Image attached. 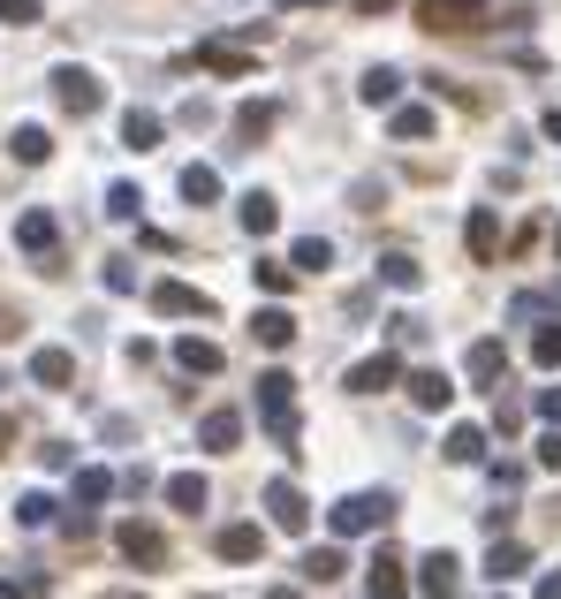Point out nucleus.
Here are the masks:
<instances>
[{
    "label": "nucleus",
    "instance_id": "5701e85b",
    "mask_svg": "<svg viewBox=\"0 0 561 599\" xmlns=\"http://www.w3.org/2000/svg\"><path fill=\"white\" fill-rule=\"evenodd\" d=\"M380 281L410 297V289H425V266H418V259H410V251H387V259H380Z\"/></svg>",
    "mask_w": 561,
    "mask_h": 599
},
{
    "label": "nucleus",
    "instance_id": "6e6552de",
    "mask_svg": "<svg viewBox=\"0 0 561 599\" xmlns=\"http://www.w3.org/2000/svg\"><path fill=\"white\" fill-rule=\"evenodd\" d=\"M455 585H463V562H455L447 547H432V554L418 562V592L425 599H455Z\"/></svg>",
    "mask_w": 561,
    "mask_h": 599
},
{
    "label": "nucleus",
    "instance_id": "c9c22d12",
    "mask_svg": "<svg viewBox=\"0 0 561 599\" xmlns=\"http://www.w3.org/2000/svg\"><path fill=\"white\" fill-rule=\"evenodd\" d=\"M532 364H539V372H561V326H539V334H532Z\"/></svg>",
    "mask_w": 561,
    "mask_h": 599
},
{
    "label": "nucleus",
    "instance_id": "09e8293b",
    "mask_svg": "<svg viewBox=\"0 0 561 599\" xmlns=\"http://www.w3.org/2000/svg\"><path fill=\"white\" fill-rule=\"evenodd\" d=\"M266 599H303V592H288V585H274V592H266Z\"/></svg>",
    "mask_w": 561,
    "mask_h": 599
},
{
    "label": "nucleus",
    "instance_id": "dca6fc26",
    "mask_svg": "<svg viewBox=\"0 0 561 599\" xmlns=\"http://www.w3.org/2000/svg\"><path fill=\"white\" fill-rule=\"evenodd\" d=\"M213 547H220V562H259V554H266V531H259V524H228Z\"/></svg>",
    "mask_w": 561,
    "mask_h": 599
},
{
    "label": "nucleus",
    "instance_id": "f8f14e48",
    "mask_svg": "<svg viewBox=\"0 0 561 599\" xmlns=\"http://www.w3.org/2000/svg\"><path fill=\"white\" fill-rule=\"evenodd\" d=\"M403 380V364H395V349H380V357H365L357 372H349V395H380V387H395Z\"/></svg>",
    "mask_w": 561,
    "mask_h": 599
},
{
    "label": "nucleus",
    "instance_id": "a211bd4d",
    "mask_svg": "<svg viewBox=\"0 0 561 599\" xmlns=\"http://www.w3.org/2000/svg\"><path fill=\"white\" fill-rule=\"evenodd\" d=\"M31 380H38V387H69V380H76V357H69V349H31Z\"/></svg>",
    "mask_w": 561,
    "mask_h": 599
},
{
    "label": "nucleus",
    "instance_id": "423d86ee",
    "mask_svg": "<svg viewBox=\"0 0 561 599\" xmlns=\"http://www.w3.org/2000/svg\"><path fill=\"white\" fill-rule=\"evenodd\" d=\"M152 311H159V319H205L213 297L190 289V281H152Z\"/></svg>",
    "mask_w": 561,
    "mask_h": 599
},
{
    "label": "nucleus",
    "instance_id": "1a4fd4ad",
    "mask_svg": "<svg viewBox=\"0 0 561 599\" xmlns=\"http://www.w3.org/2000/svg\"><path fill=\"white\" fill-rule=\"evenodd\" d=\"M15 243H23L31 259H53V243H61V220H53L46 205H31V213L15 220Z\"/></svg>",
    "mask_w": 561,
    "mask_h": 599
},
{
    "label": "nucleus",
    "instance_id": "0eeeda50",
    "mask_svg": "<svg viewBox=\"0 0 561 599\" xmlns=\"http://www.w3.org/2000/svg\"><path fill=\"white\" fill-rule=\"evenodd\" d=\"M425 31H478L486 23V0H418Z\"/></svg>",
    "mask_w": 561,
    "mask_h": 599
},
{
    "label": "nucleus",
    "instance_id": "4be33fe9",
    "mask_svg": "<svg viewBox=\"0 0 561 599\" xmlns=\"http://www.w3.org/2000/svg\"><path fill=\"white\" fill-rule=\"evenodd\" d=\"M159 130H167V122H159L152 107H130V115H122V145H130V152H152V145H159Z\"/></svg>",
    "mask_w": 561,
    "mask_h": 599
},
{
    "label": "nucleus",
    "instance_id": "39448f33",
    "mask_svg": "<svg viewBox=\"0 0 561 599\" xmlns=\"http://www.w3.org/2000/svg\"><path fill=\"white\" fill-rule=\"evenodd\" d=\"M115 547L138 562V570H159L167 562V539H159V524H144V516H130V524H115Z\"/></svg>",
    "mask_w": 561,
    "mask_h": 599
},
{
    "label": "nucleus",
    "instance_id": "412c9836",
    "mask_svg": "<svg viewBox=\"0 0 561 599\" xmlns=\"http://www.w3.org/2000/svg\"><path fill=\"white\" fill-rule=\"evenodd\" d=\"M410 403H418V410H447V403H455V380H447V372H410Z\"/></svg>",
    "mask_w": 561,
    "mask_h": 599
},
{
    "label": "nucleus",
    "instance_id": "f704fd0d",
    "mask_svg": "<svg viewBox=\"0 0 561 599\" xmlns=\"http://www.w3.org/2000/svg\"><path fill=\"white\" fill-rule=\"evenodd\" d=\"M547 311H561V289H524L509 303V319H547Z\"/></svg>",
    "mask_w": 561,
    "mask_h": 599
},
{
    "label": "nucleus",
    "instance_id": "79ce46f5",
    "mask_svg": "<svg viewBox=\"0 0 561 599\" xmlns=\"http://www.w3.org/2000/svg\"><path fill=\"white\" fill-rule=\"evenodd\" d=\"M532 410H539L547 426H561V387H539V403H532Z\"/></svg>",
    "mask_w": 561,
    "mask_h": 599
},
{
    "label": "nucleus",
    "instance_id": "aec40b11",
    "mask_svg": "<svg viewBox=\"0 0 561 599\" xmlns=\"http://www.w3.org/2000/svg\"><path fill=\"white\" fill-rule=\"evenodd\" d=\"M236 220H243V236H274V228H280V205L266 197V190H251V197L236 205Z\"/></svg>",
    "mask_w": 561,
    "mask_h": 599
},
{
    "label": "nucleus",
    "instance_id": "72a5a7b5",
    "mask_svg": "<svg viewBox=\"0 0 561 599\" xmlns=\"http://www.w3.org/2000/svg\"><path fill=\"white\" fill-rule=\"evenodd\" d=\"M182 197H190V205H213V197H220V175H213V167H182Z\"/></svg>",
    "mask_w": 561,
    "mask_h": 599
},
{
    "label": "nucleus",
    "instance_id": "393cba45",
    "mask_svg": "<svg viewBox=\"0 0 561 599\" xmlns=\"http://www.w3.org/2000/svg\"><path fill=\"white\" fill-rule=\"evenodd\" d=\"M274 122H280V107H274V99H251V107L236 115V137H243V145H259V137H266Z\"/></svg>",
    "mask_w": 561,
    "mask_h": 599
},
{
    "label": "nucleus",
    "instance_id": "bb28decb",
    "mask_svg": "<svg viewBox=\"0 0 561 599\" xmlns=\"http://www.w3.org/2000/svg\"><path fill=\"white\" fill-rule=\"evenodd\" d=\"M357 99H365V107H395V99H403V76H395V69H372V76L357 84Z\"/></svg>",
    "mask_w": 561,
    "mask_h": 599
},
{
    "label": "nucleus",
    "instance_id": "a18cd8bd",
    "mask_svg": "<svg viewBox=\"0 0 561 599\" xmlns=\"http://www.w3.org/2000/svg\"><path fill=\"white\" fill-rule=\"evenodd\" d=\"M8 441H15V418H0V455H8Z\"/></svg>",
    "mask_w": 561,
    "mask_h": 599
},
{
    "label": "nucleus",
    "instance_id": "de8ad7c7",
    "mask_svg": "<svg viewBox=\"0 0 561 599\" xmlns=\"http://www.w3.org/2000/svg\"><path fill=\"white\" fill-rule=\"evenodd\" d=\"M274 8H326V0H274Z\"/></svg>",
    "mask_w": 561,
    "mask_h": 599
},
{
    "label": "nucleus",
    "instance_id": "2f4dec72",
    "mask_svg": "<svg viewBox=\"0 0 561 599\" xmlns=\"http://www.w3.org/2000/svg\"><path fill=\"white\" fill-rule=\"evenodd\" d=\"M432 130H440L432 107H395V137H403V145H418V137H432Z\"/></svg>",
    "mask_w": 561,
    "mask_h": 599
},
{
    "label": "nucleus",
    "instance_id": "c85d7f7f",
    "mask_svg": "<svg viewBox=\"0 0 561 599\" xmlns=\"http://www.w3.org/2000/svg\"><path fill=\"white\" fill-rule=\"evenodd\" d=\"M167 501H175L182 516H198V508H205V478H198V470H175V478H167Z\"/></svg>",
    "mask_w": 561,
    "mask_h": 599
},
{
    "label": "nucleus",
    "instance_id": "c756f323",
    "mask_svg": "<svg viewBox=\"0 0 561 599\" xmlns=\"http://www.w3.org/2000/svg\"><path fill=\"white\" fill-rule=\"evenodd\" d=\"M53 516H61V501H53V493H23V501H15V524H23V531H46Z\"/></svg>",
    "mask_w": 561,
    "mask_h": 599
},
{
    "label": "nucleus",
    "instance_id": "cd10ccee",
    "mask_svg": "<svg viewBox=\"0 0 561 599\" xmlns=\"http://www.w3.org/2000/svg\"><path fill=\"white\" fill-rule=\"evenodd\" d=\"M288 266H296V274H326V266H334V243H326V236H303V243L288 251Z\"/></svg>",
    "mask_w": 561,
    "mask_h": 599
},
{
    "label": "nucleus",
    "instance_id": "4c0bfd02",
    "mask_svg": "<svg viewBox=\"0 0 561 599\" xmlns=\"http://www.w3.org/2000/svg\"><path fill=\"white\" fill-rule=\"evenodd\" d=\"M138 213H144L138 182H115V190H107V220H138Z\"/></svg>",
    "mask_w": 561,
    "mask_h": 599
},
{
    "label": "nucleus",
    "instance_id": "2eb2a0df",
    "mask_svg": "<svg viewBox=\"0 0 561 599\" xmlns=\"http://www.w3.org/2000/svg\"><path fill=\"white\" fill-rule=\"evenodd\" d=\"M463 372H470L478 387H493V380L509 372V349H501V342H470V349H463Z\"/></svg>",
    "mask_w": 561,
    "mask_h": 599
},
{
    "label": "nucleus",
    "instance_id": "3c124183",
    "mask_svg": "<svg viewBox=\"0 0 561 599\" xmlns=\"http://www.w3.org/2000/svg\"><path fill=\"white\" fill-rule=\"evenodd\" d=\"M493 599H509V592H493Z\"/></svg>",
    "mask_w": 561,
    "mask_h": 599
},
{
    "label": "nucleus",
    "instance_id": "4468645a",
    "mask_svg": "<svg viewBox=\"0 0 561 599\" xmlns=\"http://www.w3.org/2000/svg\"><path fill=\"white\" fill-rule=\"evenodd\" d=\"M198 69H213V76H251V53L228 46V38H205V46H198Z\"/></svg>",
    "mask_w": 561,
    "mask_h": 599
},
{
    "label": "nucleus",
    "instance_id": "58836bf2",
    "mask_svg": "<svg viewBox=\"0 0 561 599\" xmlns=\"http://www.w3.org/2000/svg\"><path fill=\"white\" fill-rule=\"evenodd\" d=\"M288 281H296V266H274V259H259V289H266V297H288Z\"/></svg>",
    "mask_w": 561,
    "mask_h": 599
},
{
    "label": "nucleus",
    "instance_id": "9d476101",
    "mask_svg": "<svg viewBox=\"0 0 561 599\" xmlns=\"http://www.w3.org/2000/svg\"><path fill=\"white\" fill-rule=\"evenodd\" d=\"M365 592H372V599H410V570H403V554H372Z\"/></svg>",
    "mask_w": 561,
    "mask_h": 599
},
{
    "label": "nucleus",
    "instance_id": "e433bc0d",
    "mask_svg": "<svg viewBox=\"0 0 561 599\" xmlns=\"http://www.w3.org/2000/svg\"><path fill=\"white\" fill-rule=\"evenodd\" d=\"M107 493H115V470H76V501L84 508H99Z\"/></svg>",
    "mask_w": 561,
    "mask_h": 599
},
{
    "label": "nucleus",
    "instance_id": "20e7f679",
    "mask_svg": "<svg viewBox=\"0 0 561 599\" xmlns=\"http://www.w3.org/2000/svg\"><path fill=\"white\" fill-rule=\"evenodd\" d=\"M266 516H274V531H288V539H303V531H311V501H303L288 478L266 486Z\"/></svg>",
    "mask_w": 561,
    "mask_h": 599
},
{
    "label": "nucleus",
    "instance_id": "8fccbe9b",
    "mask_svg": "<svg viewBox=\"0 0 561 599\" xmlns=\"http://www.w3.org/2000/svg\"><path fill=\"white\" fill-rule=\"evenodd\" d=\"M107 599H138V592H107Z\"/></svg>",
    "mask_w": 561,
    "mask_h": 599
},
{
    "label": "nucleus",
    "instance_id": "c03bdc74",
    "mask_svg": "<svg viewBox=\"0 0 561 599\" xmlns=\"http://www.w3.org/2000/svg\"><path fill=\"white\" fill-rule=\"evenodd\" d=\"M539 599H561V570H547V577H539Z\"/></svg>",
    "mask_w": 561,
    "mask_h": 599
},
{
    "label": "nucleus",
    "instance_id": "f03ea898",
    "mask_svg": "<svg viewBox=\"0 0 561 599\" xmlns=\"http://www.w3.org/2000/svg\"><path fill=\"white\" fill-rule=\"evenodd\" d=\"M259 418H266V433H274L280 448H296V380L288 372L259 380Z\"/></svg>",
    "mask_w": 561,
    "mask_h": 599
},
{
    "label": "nucleus",
    "instance_id": "f257e3e1",
    "mask_svg": "<svg viewBox=\"0 0 561 599\" xmlns=\"http://www.w3.org/2000/svg\"><path fill=\"white\" fill-rule=\"evenodd\" d=\"M326 524H334V539H365V531H387V524H395V493H342V501L326 508Z\"/></svg>",
    "mask_w": 561,
    "mask_h": 599
},
{
    "label": "nucleus",
    "instance_id": "a878e982",
    "mask_svg": "<svg viewBox=\"0 0 561 599\" xmlns=\"http://www.w3.org/2000/svg\"><path fill=\"white\" fill-rule=\"evenodd\" d=\"M440 455H447V463H486V426H455Z\"/></svg>",
    "mask_w": 561,
    "mask_h": 599
},
{
    "label": "nucleus",
    "instance_id": "ea45409f",
    "mask_svg": "<svg viewBox=\"0 0 561 599\" xmlns=\"http://www.w3.org/2000/svg\"><path fill=\"white\" fill-rule=\"evenodd\" d=\"M107 289L130 297V289H138V266H130V259H107Z\"/></svg>",
    "mask_w": 561,
    "mask_h": 599
},
{
    "label": "nucleus",
    "instance_id": "37998d69",
    "mask_svg": "<svg viewBox=\"0 0 561 599\" xmlns=\"http://www.w3.org/2000/svg\"><path fill=\"white\" fill-rule=\"evenodd\" d=\"M539 463H547V470H561V426L547 433V441H539Z\"/></svg>",
    "mask_w": 561,
    "mask_h": 599
},
{
    "label": "nucleus",
    "instance_id": "6ab92c4d",
    "mask_svg": "<svg viewBox=\"0 0 561 599\" xmlns=\"http://www.w3.org/2000/svg\"><path fill=\"white\" fill-rule=\"evenodd\" d=\"M524 562H532V554H524V539H501V531H493V554H486V577H493V585H509V577H524Z\"/></svg>",
    "mask_w": 561,
    "mask_h": 599
},
{
    "label": "nucleus",
    "instance_id": "473e14b6",
    "mask_svg": "<svg viewBox=\"0 0 561 599\" xmlns=\"http://www.w3.org/2000/svg\"><path fill=\"white\" fill-rule=\"evenodd\" d=\"M8 152H15V159H23V167H38V159H46V152H53V137H46V130H38V122H23V130H15V137H8Z\"/></svg>",
    "mask_w": 561,
    "mask_h": 599
},
{
    "label": "nucleus",
    "instance_id": "a19ab883",
    "mask_svg": "<svg viewBox=\"0 0 561 599\" xmlns=\"http://www.w3.org/2000/svg\"><path fill=\"white\" fill-rule=\"evenodd\" d=\"M38 15H46L38 0H0V23H15V31H23V23H38Z\"/></svg>",
    "mask_w": 561,
    "mask_h": 599
},
{
    "label": "nucleus",
    "instance_id": "603ef678",
    "mask_svg": "<svg viewBox=\"0 0 561 599\" xmlns=\"http://www.w3.org/2000/svg\"><path fill=\"white\" fill-rule=\"evenodd\" d=\"M554 251H561V236H554Z\"/></svg>",
    "mask_w": 561,
    "mask_h": 599
},
{
    "label": "nucleus",
    "instance_id": "b1692460",
    "mask_svg": "<svg viewBox=\"0 0 561 599\" xmlns=\"http://www.w3.org/2000/svg\"><path fill=\"white\" fill-rule=\"evenodd\" d=\"M251 334H259V342H266V349H288V342H296V319H288V311H280V303H266V311H259V319H251Z\"/></svg>",
    "mask_w": 561,
    "mask_h": 599
},
{
    "label": "nucleus",
    "instance_id": "f3484780",
    "mask_svg": "<svg viewBox=\"0 0 561 599\" xmlns=\"http://www.w3.org/2000/svg\"><path fill=\"white\" fill-rule=\"evenodd\" d=\"M463 243H470V259H478V266H486V259L501 251V220H493V205H478V213H470V228H463Z\"/></svg>",
    "mask_w": 561,
    "mask_h": 599
},
{
    "label": "nucleus",
    "instance_id": "49530a36",
    "mask_svg": "<svg viewBox=\"0 0 561 599\" xmlns=\"http://www.w3.org/2000/svg\"><path fill=\"white\" fill-rule=\"evenodd\" d=\"M547 137H554V145H561V107H554V115H547Z\"/></svg>",
    "mask_w": 561,
    "mask_h": 599
},
{
    "label": "nucleus",
    "instance_id": "7ed1b4c3",
    "mask_svg": "<svg viewBox=\"0 0 561 599\" xmlns=\"http://www.w3.org/2000/svg\"><path fill=\"white\" fill-rule=\"evenodd\" d=\"M53 99H61V115H76V122H84V115H99V99H107V92H99V76H92V69L61 61V69H53Z\"/></svg>",
    "mask_w": 561,
    "mask_h": 599
},
{
    "label": "nucleus",
    "instance_id": "9b49d317",
    "mask_svg": "<svg viewBox=\"0 0 561 599\" xmlns=\"http://www.w3.org/2000/svg\"><path fill=\"white\" fill-rule=\"evenodd\" d=\"M175 364H182L190 380H213L228 357H220V342H205V334H182V342H175Z\"/></svg>",
    "mask_w": 561,
    "mask_h": 599
},
{
    "label": "nucleus",
    "instance_id": "7c9ffc66",
    "mask_svg": "<svg viewBox=\"0 0 561 599\" xmlns=\"http://www.w3.org/2000/svg\"><path fill=\"white\" fill-rule=\"evenodd\" d=\"M342 570H349V562H342V547H311V554H303V585H334Z\"/></svg>",
    "mask_w": 561,
    "mask_h": 599
},
{
    "label": "nucleus",
    "instance_id": "ddd939ff",
    "mask_svg": "<svg viewBox=\"0 0 561 599\" xmlns=\"http://www.w3.org/2000/svg\"><path fill=\"white\" fill-rule=\"evenodd\" d=\"M236 441H243V418H236V410H205V418H198V448L228 455Z\"/></svg>",
    "mask_w": 561,
    "mask_h": 599
}]
</instances>
